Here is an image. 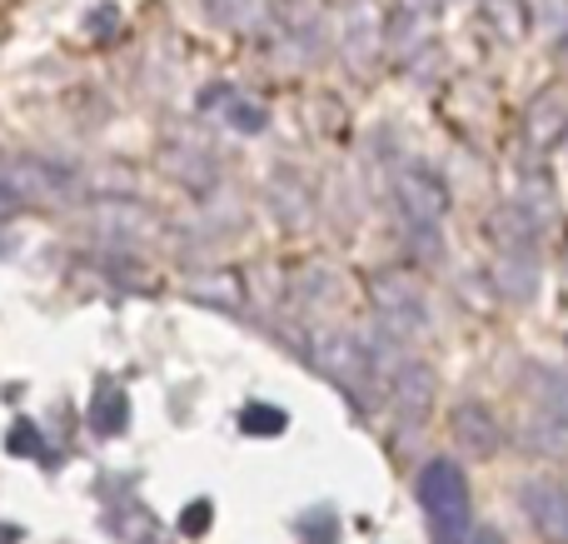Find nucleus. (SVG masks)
Masks as SVG:
<instances>
[{
	"label": "nucleus",
	"instance_id": "nucleus-1",
	"mask_svg": "<svg viewBox=\"0 0 568 544\" xmlns=\"http://www.w3.org/2000/svg\"><path fill=\"white\" fill-rule=\"evenodd\" d=\"M424 515H429L434 544H469V485L454 460H429L414 480Z\"/></svg>",
	"mask_w": 568,
	"mask_h": 544
},
{
	"label": "nucleus",
	"instance_id": "nucleus-2",
	"mask_svg": "<svg viewBox=\"0 0 568 544\" xmlns=\"http://www.w3.org/2000/svg\"><path fill=\"white\" fill-rule=\"evenodd\" d=\"M369 300H374V315L384 320V330H389L394 340L419 335L424 320H429L424 290H419V280H414L409 270H384V275H374Z\"/></svg>",
	"mask_w": 568,
	"mask_h": 544
},
{
	"label": "nucleus",
	"instance_id": "nucleus-3",
	"mask_svg": "<svg viewBox=\"0 0 568 544\" xmlns=\"http://www.w3.org/2000/svg\"><path fill=\"white\" fill-rule=\"evenodd\" d=\"M394 200H399L409 230H439L444 215H449V185H444L439 170H429V165L394 170Z\"/></svg>",
	"mask_w": 568,
	"mask_h": 544
},
{
	"label": "nucleus",
	"instance_id": "nucleus-4",
	"mask_svg": "<svg viewBox=\"0 0 568 544\" xmlns=\"http://www.w3.org/2000/svg\"><path fill=\"white\" fill-rule=\"evenodd\" d=\"M310 360H314V370H324V375L344 390H364L374 375L369 350H364V340L349 335V330H320V335L310 340Z\"/></svg>",
	"mask_w": 568,
	"mask_h": 544
},
{
	"label": "nucleus",
	"instance_id": "nucleus-5",
	"mask_svg": "<svg viewBox=\"0 0 568 544\" xmlns=\"http://www.w3.org/2000/svg\"><path fill=\"white\" fill-rule=\"evenodd\" d=\"M519 500L534 535L544 544H568V485H559V480H529Z\"/></svg>",
	"mask_w": 568,
	"mask_h": 544
},
{
	"label": "nucleus",
	"instance_id": "nucleus-6",
	"mask_svg": "<svg viewBox=\"0 0 568 544\" xmlns=\"http://www.w3.org/2000/svg\"><path fill=\"white\" fill-rule=\"evenodd\" d=\"M449 425H454V440H459L464 455H474V460H494V455H499L504 430H499V420H494L489 405H479V400H464V405L454 410Z\"/></svg>",
	"mask_w": 568,
	"mask_h": 544
},
{
	"label": "nucleus",
	"instance_id": "nucleus-7",
	"mask_svg": "<svg viewBox=\"0 0 568 544\" xmlns=\"http://www.w3.org/2000/svg\"><path fill=\"white\" fill-rule=\"evenodd\" d=\"M100 240H115V245H140V240L155 230V215L135 200H100L95 215H90Z\"/></svg>",
	"mask_w": 568,
	"mask_h": 544
},
{
	"label": "nucleus",
	"instance_id": "nucleus-8",
	"mask_svg": "<svg viewBox=\"0 0 568 544\" xmlns=\"http://www.w3.org/2000/svg\"><path fill=\"white\" fill-rule=\"evenodd\" d=\"M494 290L509 305H534L539 300V255L534 250H499L494 255Z\"/></svg>",
	"mask_w": 568,
	"mask_h": 544
},
{
	"label": "nucleus",
	"instance_id": "nucleus-9",
	"mask_svg": "<svg viewBox=\"0 0 568 544\" xmlns=\"http://www.w3.org/2000/svg\"><path fill=\"white\" fill-rule=\"evenodd\" d=\"M389 395H394V410H399L404 420H424L434 410L439 380H434V370L424 365V360H404L389 380Z\"/></svg>",
	"mask_w": 568,
	"mask_h": 544
},
{
	"label": "nucleus",
	"instance_id": "nucleus-10",
	"mask_svg": "<svg viewBox=\"0 0 568 544\" xmlns=\"http://www.w3.org/2000/svg\"><path fill=\"white\" fill-rule=\"evenodd\" d=\"M524 140H529L539 155H549V150H559L568 140V100L559 90H544L529 105V115H524Z\"/></svg>",
	"mask_w": 568,
	"mask_h": 544
},
{
	"label": "nucleus",
	"instance_id": "nucleus-11",
	"mask_svg": "<svg viewBox=\"0 0 568 544\" xmlns=\"http://www.w3.org/2000/svg\"><path fill=\"white\" fill-rule=\"evenodd\" d=\"M270 210L280 215V225H284V230L310 225L314 195H310V185H304V175H300L294 165H280L275 175H270Z\"/></svg>",
	"mask_w": 568,
	"mask_h": 544
},
{
	"label": "nucleus",
	"instance_id": "nucleus-12",
	"mask_svg": "<svg viewBox=\"0 0 568 544\" xmlns=\"http://www.w3.org/2000/svg\"><path fill=\"white\" fill-rule=\"evenodd\" d=\"M165 170L190 190H210L220 180L215 155H210L205 145H195V140H170L165 145Z\"/></svg>",
	"mask_w": 568,
	"mask_h": 544
},
{
	"label": "nucleus",
	"instance_id": "nucleus-13",
	"mask_svg": "<svg viewBox=\"0 0 568 544\" xmlns=\"http://www.w3.org/2000/svg\"><path fill=\"white\" fill-rule=\"evenodd\" d=\"M344 50H349L354 60H374L379 56V46H384V20H379V10L369 6V0H354L349 10H344Z\"/></svg>",
	"mask_w": 568,
	"mask_h": 544
},
{
	"label": "nucleus",
	"instance_id": "nucleus-14",
	"mask_svg": "<svg viewBox=\"0 0 568 544\" xmlns=\"http://www.w3.org/2000/svg\"><path fill=\"white\" fill-rule=\"evenodd\" d=\"M519 440L529 455L544 460H568V415H549V410H529L519 425Z\"/></svg>",
	"mask_w": 568,
	"mask_h": 544
},
{
	"label": "nucleus",
	"instance_id": "nucleus-15",
	"mask_svg": "<svg viewBox=\"0 0 568 544\" xmlns=\"http://www.w3.org/2000/svg\"><path fill=\"white\" fill-rule=\"evenodd\" d=\"M215 90H220V95H205L200 105H205V110L220 105V120H225L230 130H240V135H265V130H270V110L260 105V100L235 95L230 85H215Z\"/></svg>",
	"mask_w": 568,
	"mask_h": 544
},
{
	"label": "nucleus",
	"instance_id": "nucleus-16",
	"mask_svg": "<svg viewBox=\"0 0 568 544\" xmlns=\"http://www.w3.org/2000/svg\"><path fill=\"white\" fill-rule=\"evenodd\" d=\"M524 390L534 395V410H549V415H568V370L529 360L524 365Z\"/></svg>",
	"mask_w": 568,
	"mask_h": 544
},
{
	"label": "nucleus",
	"instance_id": "nucleus-17",
	"mask_svg": "<svg viewBox=\"0 0 568 544\" xmlns=\"http://www.w3.org/2000/svg\"><path fill=\"white\" fill-rule=\"evenodd\" d=\"M489 235L499 250H534L539 225H534V215L519 205V200H504V205L489 215Z\"/></svg>",
	"mask_w": 568,
	"mask_h": 544
},
{
	"label": "nucleus",
	"instance_id": "nucleus-18",
	"mask_svg": "<svg viewBox=\"0 0 568 544\" xmlns=\"http://www.w3.org/2000/svg\"><path fill=\"white\" fill-rule=\"evenodd\" d=\"M130 425V400H125V390L115 385V380H100L95 385V400H90V430L95 435H120V430Z\"/></svg>",
	"mask_w": 568,
	"mask_h": 544
},
{
	"label": "nucleus",
	"instance_id": "nucleus-19",
	"mask_svg": "<svg viewBox=\"0 0 568 544\" xmlns=\"http://www.w3.org/2000/svg\"><path fill=\"white\" fill-rule=\"evenodd\" d=\"M190 295L205 300V305H225V310H240V305H245V290H240V275H230V270H215V275L190 280Z\"/></svg>",
	"mask_w": 568,
	"mask_h": 544
},
{
	"label": "nucleus",
	"instance_id": "nucleus-20",
	"mask_svg": "<svg viewBox=\"0 0 568 544\" xmlns=\"http://www.w3.org/2000/svg\"><path fill=\"white\" fill-rule=\"evenodd\" d=\"M489 20L499 26L504 40L529 36V10H524V0H489Z\"/></svg>",
	"mask_w": 568,
	"mask_h": 544
},
{
	"label": "nucleus",
	"instance_id": "nucleus-21",
	"mask_svg": "<svg viewBox=\"0 0 568 544\" xmlns=\"http://www.w3.org/2000/svg\"><path fill=\"white\" fill-rule=\"evenodd\" d=\"M284 410H275V405H250L245 415H240V430L245 435H284Z\"/></svg>",
	"mask_w": 568,
	"mask_h": 544
},
{
	"label": "nucleus",
	"instance_id": "nucleus-22",
	"mask_svg": "<svg viewBox=\"0 0 568 544\" xmlns=\"http://www.w3.org/2000/svg\"><path fill=\"white\" fill-rule=\"evenodd\" d=\"M300 540L304 544H334L339 540V520H334L329 510H314V515L300 520Z\"/></svg>",
	"mask_w": 568,
	"mask_h": 544
},
{
	"label": "nucleus",
	"instance_id": "nucleus-23",
	"mask_svg": "<svg viewBox=\"0 0 568 544\" xmlns=\"http://www.w3.org/2000/svg\"><path fill=\"white\" fill-rule=\"evenodd\" d=\"M210 520H215V510H210V500H195V505H185V515H180V530H185L190 540H200L210 530Z\"/></svg>",
	"mask_w": 568,
	"mask_h": 544
},
{
	"label": "nucleus",
	"instance_id": "nucleus-24",
	"mask_svg": "<svg viewBox=\"0 0 568 544\" xmlns=\"http://www.w3.org/2000/svg\"><path fill=\"white\" fill-rule=\"evenodd\" d=\"M10 455H40V435L30 420H16V430H10Z\"/></svg>",
	"mask_w": 568,
	"mask_h": 544
},
{
	"label": "nucleus",
	"instance_id": "nucleus-25",
	"mask_svg": "<svg viewBox=\"0 0 568 544\" xmlns=\"http://www.w3.org/2000/svg\"><path fill=\"white\" fill-rule=\"evenodd\" d=\"M115 26H120V10L115 6H95L85 16V36H115Z\"/></svg>",
	"mask_w": 568,
	"mask_h": 544
},
{
	"label": "nucleus",
	"instance_id": "nucleus-26",
	"mask_svg": "<svg viewBox=\"0 0 568 544\" xmlns=\"http://www.w3.org/2000/svg\"><path fill=\"white\" fill-rule=\"evenodd\" d=\"M205 10H210V20H220V26H235V20L250 10V0H205Z\"/></svg>",
	"mask_w": 568,
	"mask_h": 544
},
{
	"label": "nucleus",
	"instance_id": "nucleus-27",
	"mask_svg": "<svg viewBox=\"0 0 568 544\" xmlns=\"http://www.w3.org/2000/svg\"><path fill=\"white\" fill-rule=\"evenodd\" d=\"M300 285H304V300H329V285H334V275L329 270H310V275H300Z\"/></svg>",
	"mask_w": 568,
	"mask_h": 544
},
{
	"label": "nucleus",
	"instance_id": "nucleus-28",
	"mask_svg": "<svg viewBox=\"0 0 568 544\" xmlns=\"http://www.w3.org/2000/svg\"><path fill=\"white\" fill-rule=\"evenodd\" d=\"M20 210H26V200H20L16 190H10V180H6V175H0V220L20 215Z\"/></svg>",
	"mask_w": 568,
	"mask_h": 544
},
{
	"label": "nucleus",
	"instance_id": "nucleus-29",
	"mask_svg": "<svg viewBox=\"0 0 568 544\" xmlns=\"http://www.w3.org/2000/svg\"><path fill=\"white\" fill-rule=\"evenodd\" d=\"M434 6H439V0H404V16H434Z\"/></svg>",
	"mask_w": 568,
	"mask_h": 544
},
{
	"label": "nucleus",
	"instance_id": "nucleus-30",
	"mask_svg": "<svg viewBox=\"0 0 568 544\" xmlns=\"http://www.w3.org/2000/svg\"><path fill=\"white\" fill-rule=\"evenodd\" d=\"M469 544H509L499 530H469Z\"/></svg>",
	"mask_w": 568,
	"mask_h": 544
},
{
	"label": "nucleus",
	"instance_id": "nucleus-31",
	"mask_svg": "<svg viewBox=\"0 0 568 544\" xmlns=\"http://www.w3.org/2000/svg\"><path fill=\"white\" fill-rule=\"evenodd\" d=\"M559 50H568V30H564V40H559Z\"/></svg>",
	"mask_w": 568,
	"mask_h": 544
}]
</instances>
